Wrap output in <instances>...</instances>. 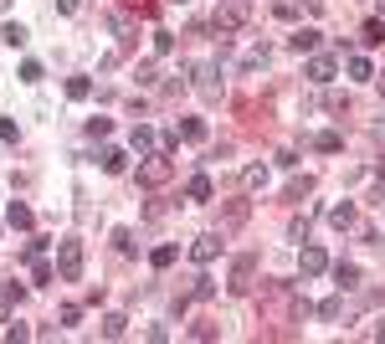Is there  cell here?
I'll return each instance as SVG.
<instances>
[{
  "label": "cell",
  "instance_id": "1",
  "mask_svg": "<svg viewBox=\"0 0 385 344\" xmlns=\"http://www.w3.org/2000/svg\"><path fill=\"white\" fill-rule=\"evenodd\" d=\"M57 277H62V283H77V277H82V242H77V236L57 242Z\"/></svg>",
  "mask_w": 385,
  "mask_h": 344
},
{
  "label": "cell",
  "instance_id": "2",
  "mask_svg": "<svg viewBox=\"0 0 385 344\" xmlns=\"http://www.w3.org/2000/svg\"><path fill=\"white\" fill-rule=\"evenodd\" d=\"M169 175H175V165H169L164 155H149V160L139 165V185H164Z\"/></svg>",
  "mask_w": 385,
  "mask_h": 344
},
{
  "label": "cell",
  "instance_id": "3",
  "mask_svg": "<svg viewBox=\"0 0 385 344\" xmlns=\"http://www.w3.org/2000/svg\"><path fill=\"white\" fill-rule=\"evenodd\" d=\"M303 77L318 82V88H324V82H334V77H339V57H318V52H313L308 67H303Z\"/></svg>",
  "mask_w": 385,
  "mask_h": 344
},
{
  "label": "cell",
  "instance_id": "4",
  "mask_svg": "<svg viewBox=\"0 0 385 344\" xmlns=\"http://www.w3.org/2000/svg\"><path fill=\"white\" fill-rule=\"evenodd\" d=\"M242 0H231V6H216V16H211V26H216L221 36H231V31H242Z\"/></svg>",
  "mask_w": 385,
  "mask_h": 344
},
{
  "label": "cell",
  "instance_id": "5",
  "mask_svg": "<svg viewBox=\"0 0 385 344\" xmlns=\"http://www.w3.org/2000/svg\"><path fill=\"white\" fill-rule=\"evenodd\" d=\"M196 93H201L206 103H221V82H216V67H211V62H201V67H196Z\"/></svg>",
  "mask_w": 385,
  "mask_h": 344
},
{
  "label": "cell",
  "instance_id": "6",
  "mask_svg": "<svg viewBox=\"0 0 385 344\" xmlns=\"http://www.w3.org/2000/svg\"><path fill=\"white\" fill-rule=\"evenodd\" d=\"M329 267V257H324V247H303V252H298V272H303V277H318V272H324Z\"/></svg>",
  "mask_w": 385,
  "mask_h": 344
},
{
  "label": "cell",
  "instance_id": "7",
  "mask_svg": "<svg viewBox=\"0 0 385 344\" xmlns=\"http://www.w3.org/2000/svg\"><path fill=\"white\" fill-rule=\"evenodd\" d=\"M318 41H324V31H318V26H298V31L288 36V47H293V52H303V57H313V52H318Z\"/></svg>",
  "mask_w": 385,
  "mask_h": 344
},
{
  "label": "cell",
  "instance_id": "8",
  "mask_svg": "<svg viewBox=\"0 0 385 344\" xmlns=\"http://www.w3.org/2000/svg\"><path fill=\"white\" fill-rule=\"evenodd\" d=\"M190 257H196V262L206 267V262H216V257H221V236H196V242H190Z\"/></svg>",
  "mask_w": 385,
  "mask_h": 344
},
{
  "label": "cell",
  "instance_id": "9",
  "mask_svg": "<svg viewBox=\"0 0 385 344\" xmlns=\"http://www.w3.org/2000/svg\"><path fill=\"white\" fill-rule=\"evenodd\" d=\"M252 272H257V257H237V267H231V293H247Z\"/></svg>",
  "mask_w": 385,
  "mask_h": 344
},
{
  "label": "cell",
  "instance_id": "10",
  "mask_svg": "<svg viewBox=\"0 0 385 344\" xmlns=\"http://www.w3.org/2000/svg\"><path fill=\"white\" fill-rule=\"evenodd\" d=\"M185 196H190V201H211V196H216V185H211V175H190Z\"/></svg>",
  "mask_w": 385,
  "mask_h": 344
},
{
  "label": "cell",
  "instance_id": "11",
  "mask_svg": "<svg viewBox=\"0 0 385 344\" xmlns=\"http://www.w3.org/2000/svg\"><path fill=\"white\" fill-rule=\"evenodd\" d=\"M26 36H31V31L21 26V21H6V31H0V41H6L11 52H21V47H26Z\"/></svg>",
  "mask_w": 385,
  "mask_h": 344
},
{
  "label": "cell",
  "instance_id": "12",
  "mask_svg": "<svg viewBox=\"0 0 385 344\" xmlns=\"http://www.w3.org/2000/svg\"><path fill=\"white\" fill-rule=\"evenodd\" d=\"M98 165L108 170V175H123V170H128V155H123V149H103V155H98Z\"/></svg>",
  "mask_w": 385,
  "mask_h": 344
},
{
  "label": "cell",
  "instance_id": "13",
  "mask_svg": "<svg viewBox=\"0 0 385 344\" xmlns=\"http://www.w3.org/2000/svg\"><path fill=\"white\" fill-rule=\"evenodd\" d=\"M359 41H365V47H380V41H385V21L370 16V21H365V31H359Z\"/></svg>",
  "mask_w": 385,
  "mask_h": 344
},
{
  "label": "cell",
  "instance_id": "14",
  "mask_svg": "<svg viewBox=\"0 0 385 344\" xmlns=\"http://www.w3.org/2000/svg\"><path fill=\"white\" fill-rule=\"evenodd\" d=\"M67 98H72V103H88V98H93V82H88V77H67Z\"/></svg>",
  "mask_w": 385,
  "mask_h": 344
},
{
  "label": "cell",
  "instance_id": "15",
  "mask_svg": "<svg viewBox=\"0 0 385 344\" xmlns=\"http://www.w3.org/2000/svg\"><path fill=\"white\" fill-rule=\"evenodd\" d=\"M242 185H247V190H262V185H267V165H247V170H242Z\"/></svg>",
  "mask_w": 385,
  "mask_h": 344
},
{
  "label": "cell",
  "instance_id": "16",
  "mask_svg": "<svg viewBox=\"0 0 385 344\" xmlns=\"http://www.w3.org/2000/svg\"><path fill=\"white\" fill-rule=\"evenodd\" d=\"M6 221H11V226H21V231H26V226H31V206H21V201H11V206H6Z\"/></svg>",
  "mask_w": 385,
  "mask_h": 344
},
{
  "label": "cell",
  "instance_id": "17",
  "mask_svg": "<svg viewBox=\"0 0 385 344\" xmlns=\"http://www.w3.org/2000/svg\"><path fill=\"white\" fill-rule=\"evenodd\" d=\"M128 144H134V155H149V149H155V128H144V123H139Z\"/></svg>",
  "mask_w": 385,
  "mask_h": 344
},
{
  "label": "cell",
  "instance_id": "18",
  "mask_svg": "<svg viewBox=\"0 0 385 344\" xmlns=\"http://www.w3.org/2000/svg\"><path fill=\"white\" fill-rule=\"evenodd\" d=\"M175 257H180V247H175V242H164V247H155V252H149V262H155V267H169Z\"/></svg>",
  "mask_w": 385,
  "mask_h": 344
},
{
  "label": "cell",
  "instance_id": "19",
  "mask_svg": "<svg viewBox=\"0 0 385 344\" xmlns=\"http://www.w3.org/2000/svg\"><path fill=\"white\" fill-rule=\"evenodd\" d=\"M313 144L324 149V155H339V149H345V134H334V128H324V134H318Z\"/></svg>",
  "mask_w": 385,
  "mask_h": 344
},
{
  "label": "cell",
  "instance_id": "20",
  "mask_svg": "<svg viewBox=\"0 0 385 344\" xmlns=\"http://www.w3.org/2000/svg\"><path fill=\"white\" fill-rule=\"evenodd\" d=\"M329 226H339V231L355 226V206H350V201H345V206H334V211H329Z\"/></svg>",
  "mask_w": 385,
  "mask_h": 344
},
{
  "label": "cell",
  "instance_id": "21",
  "mask_svg": "<svg viewBox=\"0 0 385 344\" xmlns=\"http://www.w3.org/2000/svg\"><path fill=\"white\" fill-rule=\"evenodd\" d=\"M334 283H339V288H355V283H359V267H355V262H339V267H334Z\"/></svg>",
  "mask_w": 385,
  "mask_h": 344
},
{
  "label": "cell",
  "instance_id": "22",
  "mask_svg": "<svg viewBox=\"0 0 385 344\" xmlns=\"http://www.w3.org/2000/svg\"><path fill=\"white\" fill-rule=\"evenodd\" d=\"M350 77H355V82H370V77H375L370 57H350Z\"/></svg>",
  "mask_w": 385,
  "mask_h": 344
},
{
  "label": "cell",
  "instance_id": "23",
  "mask_svg": "<svg viewBox=\"0 0 385 344\" xmlns=\"http://www.w3.org/2000/svg\"><path fill=\"white\" fill-rule=\"evenodd\" d=\"M123 329H128L123 314H108V318H103V339H123Z\"/></svg>",
  "mask_w": 385,
  "mask_h": 344
},
{
  "label": "cell",
  "instance_id": "24",
  "mask_svg": "<svg viewBox=\"0 0 385 344\" xmlns=\"http://www.w3.org/2000/svg\"><path fill=\"white\" fill-rule=\"evenodd\" d=\"M180 139H190V144L206 139V123H201V118H180Z\"/></svg>",
  "mask_w": 385,
  "mask_h": 344
},
{
  "label": "cell",
  "instance_id": "25",
  "mask_svg": "<svg viewBox=\"0 0 385 344\" xmlns=\"http://www.w3.org/2000/svg\"><path fill=\"white\" fill-rule=\"evenodd\" d=\"M308 190H313V180H308V175H298V180H288V201H303Z\"/></svg>",
  "mask_w": 385,
  "mask_h": 344
},
{
  "label": "cell",
  "instance_id": "26",
  "mask_svg": "<svg viewBox=\"0 0 385 344\" xmlns=\"http://www.w3.org/2000/svg\"><path fill=\"white\" fill-rule=\"evenodd\" d=\"M155 52H160V57L175 52V31H155Z\"/></svg>",
  "mask_w": 385,
  "mask_h": 344
},
{
  "label": "cell",
  "instance_id": "27",
  "mask_svg": "<svg viewBox=\"0 0 385 344\" xmlns=\"http://www.w3.org/2000/svg\"><path fill=\"white\" fill-rule=\"evenodd\" d=\"M31 283H52V267L41 262V257H31Z\"/></svg>",
  "mask_w": 385,
  "mask_h": 344
},
{
  "label": "cell",
  "instance_id": "28",
  "mask_svg": "<svg viewBox=\"0 0 385 344\" xmlns=\"http://www.w3.org/2000/svg\"><path fill=\"white\" fill-rule=\"evenodd\" d=\"M262 62H267V47H257V52H247V57H242V72H252V67H262Z\"/></svg>",
  "mask_w": 385,
  "mask_h": 344
},
{
  "label": "cell",
  "instance_id": "29",
  "mask_svg": "<svg viewBox=\"0 0 385 344\" xmlns=\"http://www.w3.org/2000/svg\"><path fill=\"white\" fill-rule=\"evenodd\" d=\"M113 247L128 257V252H134V231H123V226H118V231H113Z\"/></svg>",
  "mask_w": 385,
  "mask_h": 344
},
{
  "label": "cell",
  "instance_id": "30",
  "mask_svg": "<svg viewBox=\"0 0 385 344\" xmlns=\"http://www.w3.org/2000/svg\"><path fill=\"white\" fill-rule=\"evenodd\" d=\"M216 293V283H211V277H196V283H190V298H211Z\"/></svg>",
  "mask_w": 385,
  "mask_h": 344
},
{
  "label": "cell",
  "instance_id": "31",
  "mask_svg": "<svg viewBox=\"0 0 385 344\" xmlns=\"http://www.w3.org/2000/svg\"><path fill=\"white\" fill-rule=\"evenodd\" d=\"M345 314V304H339V298H324V304H318V318H339Z\"/></svg>",
  "mask_w": 385,
  "mask_h": 344
},
{
  "label": "cell",
  "instance_id": "32",
  "mask_svg": "<svg viewBox=\"0 0 385 344\" xmlns=\"http://www.w3.org/2000/svg\"><path fill=\"white\" fill-rule=\"evenodd\" d=\"M21 82H41V62H21Z\"/></svg>",
  "mask_w": 385,
  "mask_h": 344
},
{
  "label": "cell",
  "instance_id": "33",
  "mask_svg": "<svg viewBox=\"0 0 385 344\" xmlns=\"http://www.w3.org/2000/svg\"><path fill=\"white\" fill-rule=\"evenodd\" d=\"M108 128H113L108 118H88V134H93V139H108Z\"/></svg>",
  "mask_w": 385,
  "mask_h": 344
},
{
  "label": "cell",
  "instance_id": "34",
  "mask_svg": "<svg viewBox=\"0 0 385 344\" xmlns=\"http://www.w3.org/2000/svg\"><path fill=\"white\" fill-rule=\"evenodd\" d=\"M0 139H6V144H16V139H21V128H16L11 118H0Z\"/></svg>",
  "mask_w": 385,
  "mask_h": 344
},
{
  "label": "cell",
  "instance_id": "35",
  "mask_svg": "<svg viewBox=\"0 0 385 344\" xmlns=\"http://www.w3.org/2000/svg\"><path fill=\"white\" fill-rule=\"evenodd\" d=\"M77 6H82V0H57V11H62V16H77Z\"/></svg>",
  "mask_w": 385,
  "mask_h": 344
},
{
  "label": "cell",
  "instance_id": "36",
  "mask_svg": "<svg viewBox=\"0 0 385 344\" xmlns=\"http://www.w3.org/2000/svg\"><path fill=\"white\" fill-rule=\"evenodd\" d=\"M375 339H385V318H380V324H375Z\"/></svg>",
  "mask_w": 385,
  "mask_h": 344
},
{
  "label": "cell",
  "instance_id": "37",
  "mask_svg": "<svg viewBox=\"0 0 385 344\" xmlns=\"http://www.w3.org/2000/svg\"><path fill=\"white\" fill-rule=\"evenodd\" d=\"M375 82H380V93H385V72H380V77H375Z\"/></svg>",
  "mask_w": 385,
  "mask_h": 344
},
{
  "label": "cell",
  "instance_id": "38",
  "mask_svg": "<svg viewBox=\"0 0 385 344\" xmlns=\"http://www.w3.org/2000/svg\"><path fill=\"white\" fill-rule=\"evenodd\" d=\"M169 6H190V0H169Z\"/></svg>",
  "mask_w": 385,
  "mask_h": 344
},
{
  "label": "cell",
  "instance_id": "39",
  "mask_svg": "<svg viewBox=\"0 0 385 344\" xmlns=\"http://www.w3.org/2000/svg\"><path fill=\"white\" fill-rule=\"evenodd\" d=\"M0 11H11V0H0Z\"/></svg>",
  "mask_w": 385,
  "mask_h": 344
}]
</instances>
